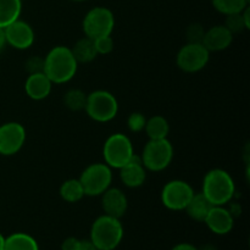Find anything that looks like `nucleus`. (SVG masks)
Listing matches in <instances>:
<instances>
[{
  "instance_id": "9",
  "label": "nucleus",
  "mask_w": 250,
  "mask_h": 250,
  "mask_svg": "<svg viewBox=\"0 0 250 250\" xmlns=\"http://www.w3.org/2000/svg\"><path fill=\"white\" fill-rule=\"evenodd\" d=\"M210 53L202 43H187L176 56L178 68L185 72H199L209 62Z\"/></svg>"
},
{
  "instance_id": "20",
  "label": "nucleus",
  "mask_w": 250,
  "mask_h": 250,
  "mask_svg": "<svg viewBox=\"0 0 250 250\" xmlns=\"http://www.w3.org/2000/svg\"><path fill=\"white\" fill-rule=\"evenodd\" d=\"M4 250H39V247L33 237L17 232L5 238Z\"/></svg>"
},
{
  "instance_id": "26",
  "label": "nucleus",
  "mask_w": 250,
  "mask_h": 250,
  "mask_svg": "<svg viewBox=\"0 0 250 250\" xmlns=\"http://www.w3.org/2000/svg\"><path fill=\"white\" fill-rule=\"evenodd\" d=\"M87 94L81 89H70L63 97L65 106L71 111H81L84 110Z\"/></svg>"
},
{
  "instance_id": "31",
  "label": "nucleus",
  "mask_w": 250,
  "mask_h": 250,
  "mask_svg": "<svg viewBox=\"0 0 250 250\" xmlns=\"http://www.w3.org/2000/svg\"><path fill=\"white\" fill-rule=\"evenodd\" d=\"M80 246V239L75 237H68L61 244V250H77Z\"/></svg>"
},
{
  "instance_id": "32",
  "label": "nucleus",
  "mask_w": 250,
  "mask_h": 250,
  "mask_svg": "<svg viewBox=\"0 0 250 250\" xmlns=\"http://www.w3.org/2000/svg\"><path fill=\"white\" fill-rule=\"evenodd\" d=\"M77 250H98V248L92 243L90 239H84V241H80Z\"/></svg>"
},
{
  "instance_id": "10",
  "label": "nucleus",
  "mask_w": 250,
  "mask_h": 250,
  "mask_svg": "<svg viewBox=\"0 0 250 250\" xmlns=\"http://www.w3.org/2000/svg\"><path fill=\"white\" fill-rule=\"evenodd\" d=\"M194 195L192 186L181 180H173L166 183L161 190V202L164 207L172 211L185 210Z\"/></svg>"
},
{
  "instance_id": "1",
  "label": "nucleus",
  "mask_w": 250,
  "mask_h": 250,
  "mask_svg": "<svg viewBox=\"0 0 250 250\" xmlns=\"http://www.w3.org/2000/svg\"><path fill=\"white\" fill-rule=\"evenodd\" d=\"M77 67L78 62L67 46H55L44 58V73L55 84H62L72 80Z\"/></svg>"
},
{
  "instance_id": "27",
  "label": "nucleus",
  "mask_w": 250,
  "mask_h": 250,
  "mask_svg": "<svg viewBox=\"0 0 250 250\" xmlns=\"http://www.w3.org/2000/svg\"><path fill=\"white\" fill-rule=\"evenodd\" d=\"M93 42H94V46L98 55L99 54L100 55H107V54L114 50V39L111 38V36L99 37V38L93 39Z\"/></svg>"
},
{
  "instance_id": "37",
  "label": "nucleus",
  "mask_w": 250,
  "mask_h": 250,
  "mask_svg": "<svg viewBox=\"0 0 250 250\" xmlns=\"http://www.w3.org/2000/svg\"><path fill=\"white\" fill-rule=\"evenodd\" d=\"M72 1H77V2H81V1H85V0H72Z\"/></svg>"
},
{
  "instance_id": "25",
  "label": "nucleus",
  "mask_w": 250,
  "mask_h": 250,
  "mask_svg": "<svg viewBox=\"0 0 250 250\" xmlns=\"http://www.w3.org/2000/svg\"><path fill=\"white\" fill-rule=\"evenodd\" d=\"M215 10L224 15L241 12L248 6L249 0H211Z\"/></svg>"
},
{
  "instance_id": "28",
  "label": "nucleus",
  "mask_w": 250,
  "mask_h": 250,
  "mask_svg": "<svg viewBox=\"0 0 250 250\" xmlns=\"http://www.w3.org/2000/svg\"><path fill=\"white\" fill-rule=\"evenodd\" d=\"M146 119L142 112H133L128 116L127 119V127L131 132H134V133H138V132H142L146 127Z\"/></svg>"
},
{
  "instance_id": "8",
  "label": "nucleus",
  "mask_w": 250,
  "mask_h": 250,
  "mask_svg": "<svg viewBox=\"0 0 250 250\" xmlns=\"http://www.w3.org/2000/svg\"><path fill=\"white\" fill-rule=\"evenodd\" d=\"M115 27V17L110 9L97 6L89 10L83 19V32L90 39L111 36Z\"/></svg>"
},
{
  "instance_id": "7",
  "label": "nucleus",
  "mask_w": 250,
  "mask_h": 250,
  "mask_svg": "<svg viewBox=\"0 0 250 250\" xmlns=\"http://www.w3.org/2000/svg\"><path fill=\"white\" fill-rule=\"evenodd\" d=\"M133 146L131 139L122 133L111 134L105 141L103 148L105 164L111 168H121L133 156Z\"/></svg>"
},
{
  "instance_id": "17",
  "label": "nucleus",
  "mask_w": 250,
  "mask_h": 250,
  "mask_svg": "<svg viewBox=\"0 0 250 250\" xmlns=\"http://www.w3.org/2000/svg\"><path fill=\"white\" fill-rule=\"evenodd\" d=\"M53 82L44 72L33 73L27 77L24 83L26 94L33 100H43L50 94Z\"/></svg>"
},
{
  "instance_id": "5",
  "label": "nucleus",
  "mask_w": 250,
  "mask_h": 250,
  "mask_svg": "<svg viewBox=\"0 0 250 250\" xmlns=\"http://www.w3.org/2000/svg\"><path fill=\"white\" fill-rule=\"evenodd\" d=\"M85 112L97 122H109L116 117L119 111V103L107 90H95L87 95Z\"/></svg>"
},
{
  "instance_id": "14",
  "label": "nucleus",
  "mask_w": 250,
  "mask_h": 250,
  "mask_svg": "<svg viewBox=\"0 0 250 250\" xmlns=\"http://www.w3.org/2000/svg\"><path fill=\"white\" fill-rule=\"evenodd\" d=\"M120 170V178L128 188H138L144 185L146 180V170L142 164L141 156L133 154L131 160Z\"/></svg>"
},
{
  "instance_id": "13",
  "label": "nucleus",
  "mask_w": 250,
  "mask_h": 250,
  "mask_svg": "<svg viewBox=\"0 0 250 250\" xmlns=\"http://www.w3.org/2000/svg\"><path fill=\"white\" fill-rule=\"evenodd\" d=\"M102 208L105 215L121 219L127 211L128 200L121 189L109 187L102 194Z\"/></svg>"
},
{
  "instance_id": "19",
  "label": "nucleus",
  "mask_w": 250,
  "mask_h": 250,
  "mask_svg": "<svg viewBox=\"0 0 250 250\" xmlns=\"http://www.w3.org/2000/svg\"><path fill=\"white\" fill-rule=\"evenodd\" d=\"M71 51H72L73 56L78 63H88L98 56L94 42L88 37H84V38L76 42L73 48H71Z\"/></svg>"
},
{
  "instance_id": "24",
  "label": "nucleus",
  "mask_w": 250,
  "mask_h": 250,
  "mask_svg": "<svg viewBox=\"0 0 250 250\" xmlns=\"http://www.w3.org/2000/svg\"><path fill=\"white\" fill-rule=\"evenodd\" d=\"M60 197L67 203L80 202L84 197V190L80 180L71 178V180L65 181L60 187Z\"/></svg>"
},
{
  "instance_id": "15",
  "label": "nucleus",
  "mask_w": 250,
  "mask_h": 250,
  "mask_svg": "<svg viewBox=\"0 0 250 250\" xmlns=\"http://www.w3.org/2000/svg\"><path fill=\"white\" fill-rule=\"evenodd\" d=\"M204 222L211 232L216 234H227L232 231L234 225V217L229 210L220 205H214L210 209L209 214L205 217Z\"/></svg>"
},
{
  "instance_id": "18",
  "label": "nucleus",
  "mask_w": 250,
  "mask_h": 250,
  "mask_svg": "<svg viewBox=\"0 0 250 250\" xmlns=\"http://www.w3.org/2000/svg\"><path fill=\"white\" fill-rule=\"evenodd\" d=\"M212 207L214 205L207 199V197L203 193H198V194L194 193V195H193V198L188 203L185 210L190 219L195 220V221L204 222L205 217L208 216Z\"/></svg>"
},
{
  "instance_id": "2",
  "label": "nucleus",
  "mask_w": 250,
  "mask_h": 250,
  "mask_svg": "<svg viewBox=\"0 0 250 250\" xmlns=\"http://www.w3.org/2000/svg\"><path fill=\"white\" fill-rule=\"evenodd\" d=\"M203 194L212 205L224 207L229 203L236 193L233 178L221 168L210 170L203 181Z\"/></svg>"
},
{
  "instance_id": "11",
  "label": "nucleus",
  "mask_w": 250,
  "mask_h": 250,
  "mask_svg": "<svg viewBox=\"0 0 250 250\" xmlns=\"http://www.w3.org/2000/svg\"><path fill=\"white\" fill-rule=\"evenodd\" d=\"M26 142V129L19 122H7L0 126V155L19 153Z\"/></svg>"
},
{
  "instance_id": "21",
  "label": "nucleus",
  "mask_w": 250,
  "mask_h": 250,
  "mask_svg": "<svg viewBox=\"0 0 250 250\" xmlns=\"http://www.w3.org/2000/svg\"><path fill=\"white\" fill-rule=\"evenodd\" d=\"M22 0H0V27L5 28L20 19Z\"/></svg>"
},
{
  "instance_id": "35",
  "label": "nucleus",
  "mask_w": 250,
  "mask_h": 250,
  "mask_svg": "<svg viewBox=\"0 0 250 250\" xmlns=\"http://www.w3.org/2000/svg\"><path fill=\"white\" fill-rule=\"evenodd\" d=\"M198 250H217L216 247L214 246V244H204V246H202L200 248H198Z\"/></svg>"
},
{
  "instance_id": "23",
  "label": "nucleus",
  "mask_w": 250,
  "mask_h": 250,
  "mask_svg": "<svg viewBox=\"0 0 250 250\" xmlns=\"http://www.w3.org/2000/svg\"><path fill=\"white\" fill-rule=\"evenodd\" d=\"M250 10L247 6L243 11L237 12V14H231L226 16V22L224 26L231 32L232 34L239 33L246 29L250 28Z\"/></svg>"
},
{
  "instance_id": "30",
  "label": "nucleus",
  "mask_w": 250,
  "mask_h": 250,
  "mask_svg": "<svg viewBox=\"0 0 250 250\" xmlns=\"http://www.w3.org/2000/svg\"><path fill=\"white\" fill-rule=\"evenodd\" d=\"M24 68L28 71L29 75L44 72V59L41 56H32L26 60Z\"/></svg>"
},
{
  "instance_id": "6",
  "label": "nucleus",
  "mask_w": 250,
  "mask_h": 250,
  "mask_svg": "<svg viewBox=\"0 0 250 250\" xmlns=\"http://www.w3.org/2000/svg\"><path fill=\"white\" fill-rule=\"evenodd\" d=\"M78 180L84 190V195L98 197V195H102L111 186V167H109L106 164H92L83 170Z\"/></svg>"
},
{
  "instance_id": "4",
  "label": "nucleus",
  "mask_w": 250,
  "mask_h": 250,
  "mask_svg": "<svg viewBox=\"0 0 250 250\" xmlns=\"http://www.w3.org/2000/svg\"><path fill=\"white\" fill-rule=\"evenodd\" d=\"M146 170L159 172L167 167L173 159V146L167 138L149 139L141 155Z\"/></svg>"
},
{
  "instance_id": "29",
  "label": "nucleus",
  "mask_w": 250,
  "mask_h": 250,
  "mask_svg": "<svg viewBox=\"0 0 250 250\" xmlns=\"http://www.w3.org/2000/svg\"><path fill=\"white\" fill-rule=\"evenodd\" d=\"M204 34L205 29L199 23L190 24V26H188L187 31H186V37H187L188 43H202Z\"/></svg>"
},
{
  "instance_id": "34",
  "label": "nucleus",
  "mask_w": 250,
  "mask_h": 250,
  "mask_svg": "<svg viewBox=\"0 0 250 250\" xmlns=\"http://www.w3.org/2000/svg\"><path fill=\"white\" fill-rule=\"evenodd\" d=\"M6 44V37H5V29L0 27V50H2Z\"/></svg>"
},
{
  "instance_id": "22",
  "label": "nucleus",
  "mask_w": 250,
  "mask_h": 250,
  "mask_svg": "<svg viewBox=\"0 0 250 250\" xmlns=\"http://www.w3.org/2000/svg\"><path fill=\"white\" fill-rule=\"evenodd\" d=\"M144 131L148 134L149 139H165L170 132V125L165 117L156 115L146 120Z\"/></svg>"
},
{
  "instance_id": "3",
  "label": "nucleus",
  "mask_w": 250,
  "mask_h": 250,
  "mask_svg": "<svg viewBox=\"0 0 250 250\" xmlns=\"http://www.w3.org/2000/svg\"><path fill=\"white\" fill-rule=\"evenodd\" d=\"M124 238V227L120 219L103 215L99 216L90 229V241L98 250H114Z\"/></svg>"
},
{
  "instance_id": "12",
  "label": "nucleus",
  "mask_w": 250,
  "mask_h": 250,
  "mask_svg": "<svg viewBox=\"0 0 250 250\" xmlns=\"http://www.w3.org/2000/svg\"><path fill=\"white\" fill-rule=\"evenodd\" d=\"M5 37L6 43L12 48L24 50L28 49L34 42V32L32 27L27 22L17 19L9 26L5 27Z\"/></svg>"
},
{
  "instance_id": "36",
  "label": "nucleus",
  "mask_w": 250,
  "mask_h": 250,
  "mask_svg": "<svg viewBox=\"0 0 250 250\" xmlns=\"http://www.w3.org/2000/svg\"><path fill=\"white\" fill-rule=\"evenodd\" d=\"M4 241H5V237L0 233V250H4Z\"/></svg>"
},
{
  "instance_id": "33",
  "label": "nucleus",
  "mask_w": 250,
  "mask_h": 250,
  "mask_svg": "<svg viewBox=\"0 0 250 250\" xmlns=\"http://www.w3.org/2000/svg\"><path fill=\"white\" fill-rule=\"evenodd\" d=\"M171 250H198L197 247H194L193 244L189 243H180L177 246L173 247Z\"/></svg>"
},
{
  "instance_id": "16",
  "label": "nucleus",
  "mask_w": 250,
  "mask_h": 250,
  "mask_svg": "<svg viewBox=\"0 0 250 250\" xmlns=\"http://www.w3.org/2000/svg\"><path fill=\"white\" fill-rule=\"evenodd\" d=\"M232 41H233V34L226 27L215 26L205 31L202 44L209 50V53H212V51H222L227 49L231 45Z\"/></svg>"
}]
</instances>
